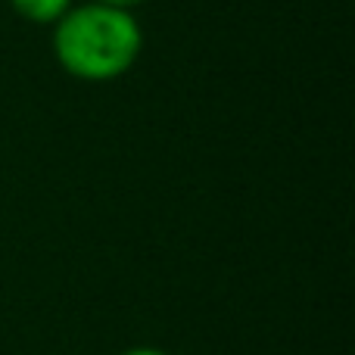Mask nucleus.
<instances>
[{"mask_svg": "<svg viewBox=\"0 0 355 355\" xmlns=\"http://www.w3.org/2000/svg\"><path fill=\"white\" fill-rule=\"evenodd\" d=\"M144 53V28L131 10L106 3H72L53 25V56L66 75L87 85L125 78Z\"/></svg>", "mask_w": 355, "mask_h": 355, "instance_id": "1", "label": "nucleus"}, {"mask_svg": "<svg viewBox=\"0 0 355 355\" xmlns=\"http://www.w3.org/2000/svg\"><path fill=\"white\" fill-rule=\"evenodd\" d=\"M72 3L75 0H10L12 12L31 25H56L72 10Z\"/></svg>", "mask_w": 355, "mask_h": 355, "instance_id": "2", "label": "nucleus"}, {"mask_svg": "<svg viewBox=\"0 0 355 355\" xmlns=\"http://www.w3.org/2000/svg\"><path fill=\"white\" fill-rule=\"evenodd\" d=\"M94 3H106V6H116V10H131L135 12L137 6H144L147 0H94Z\"/></svg>", "mask_w": 355, "mask_h": 355, "instance_id": "3", "label": "nucleus"}, {"mask_svg": "<svg viewBox=\"0 0 355 355\" xmlns=\"http://www.w3.org/2000/svg\"><path fill=\"white\" fill-rule=\"evenodd\" d=\"M125 355H168V352H162V349H153V346H137V349H128Z\"/></svg>", "mask_w": 355, "mask_h": 355, "instance_id": "4", "label": "nucleus"}]
</instances>
